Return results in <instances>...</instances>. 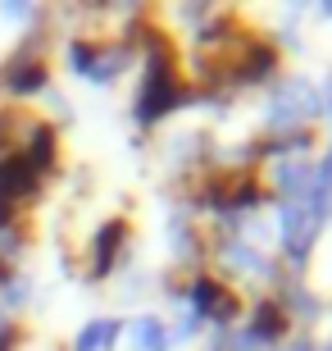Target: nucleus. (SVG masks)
Masks as SVG:
<instances>
[{"label": "nucleus", "instance_id": "1", "mask_svg": "<svg viewBox=\"0 0 332 351\" xmlns=\"http://www.w3.org/2000/svg\"><path fill=\"white\" fill-rule=\"evenodd\" d=\"M323 105H319V91L309 82H282L278 96H273V123L287 128V123H301V119H314Z\"/></svg>", "mask_w": 332, "mask_h": 351}, {"label": "nucleus", "instance_id": "2", "mask_svg": "<svg viewBox=\"0 0 332 351\" xmlns=\"http://www.w3.org/2000/svg\"><path fill=\"white\" fill-rule=\"evenodd\" d=\"M178 101V91H173V69L155 55L151 60V73H146V91H141V101H137V119H159L168 110V105Z\"/></svg>", "mask_w": 332, "mask_h": 351}, {"label": "nucleus", "instance_id": "3", "mask_svg": "<svg viewBox=\"0 0 332 351\" xmlns=\"http://www.w3.org/2000/svg\"><path fill=\"white\" fill-rule=\"evenodd\" d=\"M314 210L309 206H287L282 210V242L292 247V256H305L309 242H314Z\"/></svg>", "mask_w": 332, "mask_h": 351}, {"label": "nucleus", "instance_id": "4", "mask_svg": "<svg viewBox=\"0 0 332 351\" xmlns=\"http://www.w3.org/2000/svg\"><path fill=\"white\" fill-rule=\"evenodd\" d=\"M192 301H196L201 315H214V319H232V315H237V297H232L228 287L209 283V278H201V283L192 287Z\"/></svg>", "mask_w": 332, "mask_h": 351}, {"label": "nucleus", "instance_id": "5", "mask_svg": "<svg viewBox=\"0 0 332 351\" xmlns=\"http://www.w3.org/2000/svg\"><path fill=\"white\" fill-rule=\"evenodd\" d=\"M32 182H37V173H32V165L27 160H5L0 165V201L5 196H18V192H32Z\"/></svg>", "mask_w": 332, "mask_h": 351}, {"label": "nucleus", "instance_id": "6", "mask_svg": "<svg viewBox=\"0 0 332 351\" xmlns=\"http://www.w3.org/2000/svg\"><path fill=\"white\" fill-rule=\"evenodd\" d=\"M128 237V228L123 223H110L101 237H96V274H105L110 265H114V251H118V242Z\"/></svg>", "mask_w": 332, "mask_h": 351}, {"label": "nucleus", "instance_id": "7", "mask_svg": "<svg viewBox=\"0 0 332 351\" xmlns=\"http://www.w3.org/2000/svg\"><path fill=\"white\" fill-rule=\"evenodd\" d=\"M5 87L18 91V96H23V91H41V87H46V69H41V64H18V69H10Z\"/></svg>", "mask_w": 332, "mask_h": 351}, {"label": "nucleus", "instance_id": "8", "mask_svg": "<svg viewBox=\"0 0 332 351\" xmlns=\"http://www.w3.org/2000/svg\"><path fill=\"white\" fill-rule=\"evenodd\" d=\"M132 342L141 351H164V324L159 319H137L132 324Z\"/></svg>", "mask_w": 332, "mask_h": 351}, {"label": "nucleus", "instance_id": "9", "mask_svg": "<svg viewBox=\"0 0 332 351\" xmlns=\"http://www.w3.org/2000/svg\"><path fill=\"white\" fill-rule=\"evenodd\" d=\"M51 156H55V132L51 128H37V132H32V156H27L32 173L46 169V165H51Z\"/></svg>", "mask_w": 332, "mask_h": 351}, {"label": "nucleus", "instance_id": "10", "mask_svg": "<svg viewBox=\"0 0 332 351\" xmlns=\"http://www.w3.org/2000/svg\"><path fill=\"white\" fill-rule=\"evenodd\" d=\"M114 333H118V324H87V328H82V338H77V351H101V347H110V342H114Z\"/></svg>", "mask_w": 332, "mask_h": 351}, {"label": "nucleus", "instance_id": "11", "mask_svg": "<svg viewBox=\"0 0 332 351\" xmlns=\"http://www.w3.org/2000/svg\"><path fill=\"white\" fill-rule=\"evenodd\" d=\"M278 333H282V315H273L264 306L259 319H255V328H251V342H268V338H278Z\"/></svg>", "mask_w": 332, "mask_h": 351}, {"label": "nucleus", "instance_id": "12", "mask_svg": "<svg viewBox=\"0 0 332 351\" xmlns=\"http://www.w3.org/2000/svg\"><path fill=\"white\" fill-rule=\"evenodd\" d=\"M5 219H10V206H5V201H0V228H5Z\"/></svg>", "mask_w": 332, "mask_h": 351}, {"label": "nucleus", "instance_id": "13", "mask_svg": "<svg viewBox=\"0 0 332 351\" xmlns=\"http://www.w3.org/2000/svg\"><path fill=\"white\" fill-rule=\"evenodd\" d=\"M328 96H332V82H328Z\"/></svg>", "mask_w": 332, "mask_h": 351}]
</instances>
